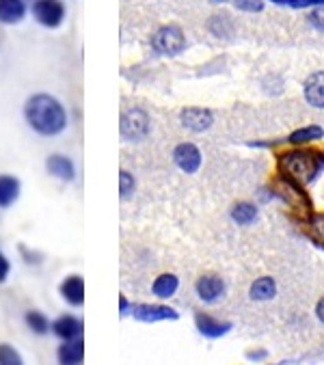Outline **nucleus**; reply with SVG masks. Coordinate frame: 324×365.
<instances>
[{"label":"nucleus","instance_id":"1","mask_svg":"<svg viewBox=\"0 0 324 365\" xmlns=\"http://www.w3.org/2000/svg\"><path fill=\"white\" fill-rule=\"evenodd\" d=\"M24 119L39 136H59L67 128V110L50 93H35L24 104Z\"/></svg>","mask_w":324,"mask_h":365},{"label":"nucleus","instance_id":"2","mask_svg":"<svg viewBox=\"0 0 324 365\" xmlns=\"http://www.w3.org/2000/svg\"><path fill=\"white\" fill-rule=\"evenodd\" d=\"M279 175L307 186L324 169V154L318 150H290L277 158Z\"/></svg>","mask_w":324,"mask_h":365},{"label":"nucleus","instance_id":"3","mask_svg":"<svg viewBox=\"0 0 324 365\" xmlns=\"http://www.w3.org/2000/svg\"><path fill=\"white\" fill-rule=\"evenodd\" d=\"M273 188H275V195L279 199H283V203L296 214V216H309L311 214V199L309 195L303 190L300 184L279 175L275 182H273Z\"/></svg>","mask_w":324,"mask_h":365},{"label":"nucleus","instance_id":"4","mask_svg":"<svg viewBox=\"0 0 324 365\" xmlns=\"http://www.w3.org/2000/svg\"><path fill=\"white\" fill-rule=\"evenodd\" d=\"M151 48L160 56H178L186 50V37L180 26H160L151 37Z\"/></svg>","mask_w":324,"mask_h":365},{"label":"nucleus","instance_id":"5","mask_svg":"<svg viewBox=\"0 0 324 365\" xmlns=\"http://www.w3.org/2000/svg\"><path fill=\"white\" fill-rule=\"evenodd\" d=\"M119 130H121L123 140H130V143L145 140L147 134H149V117H147V113L141 110V108H130V110H126V113L121 115Z\"/></svg>","mask_w":324,"mask_h":365},{"label":"nucleus","instance_id":"6","mask_svg":"<svg viewBox=\"0 0 324 365\" xmlns=\"http://www.w3.org/2000/svg\"><path fill=\"white\" fill-rule=\"evenodd\" d=\"M33 18L46 29H59L65 20L63 0H33Z\"/></svg>","mask_w":324,"mask_h":365},{"label":"nucleus","instance_id":"7","mask_svg":"<svg viewBox=\"0 0 324 365\" xmlns=\"http://www.w3.org/2000/svg\"><path fill=\"white\" fill-rule=\"evenodd\" d=\"M132 318L138 320V322H147V324H153V322H167V320H178L180 314L169 307V305H147V303H138V305H132Z\"/></svg>","mask_w":324,"mask_h":365},{"label":"nucleus","instance_id":"8","mask_svg":"<svg viewBox=\"0 0 324 365\" xmlns=\"http://www.w3.org/2000/svg\"><path fill=\"white\" fill-rule=\"evenodd\" d=\"M195 292H197V297L203 303L214 305V303H218L225 297L227 285H225V281L218 274H201L197 279V283H195Z\"/></svg>","mask_w":324,"mask_h":365},{"label":"nucleus","instance_id":"9","mask_svg":"<svg viewBox=\"0 0 324 365\" xmlns=\"http://www.w3.org/2000/svg\"><path fill=\"white\" fill-rule=\"evenodd\" d=\"M173 163H176V167L180 171L193 175V173H197L201 169L203 158H201V152H199V148L195 143H180L178 148L173 150Z\"/></svg>","mask_w":324,"mask_h":365},{"label":"nucleus","instance_id":"10","mask_svg":"<svg viewBox=\"0 0 324 365\" xmlns=\"http://www.w3.org/2000/svg\"><path fill=\"white\" fill-rule=\"evenodd\" d=\"M59 294L69 307L85 305V279L80 274H69L59 283Z\"/></svg>","mask_w":324,"mask_h":365},{"label":"nucleus","instance_id":"11","mask_svg":"<svg viewBox=\"0 0 324 365\" xmlns=\"http://www.w3.org/2000/svg\"><path fill=\"white\" fill-rule=\"evenodd\" d=\"M180 121L186 130L191 132H206L212 128L214 123V115L208 110V108H197V106H191V108H184L180 113Z\"/></svg>","mask_w":324,"mask_h":365},{"label":"nucleus","instance_id":"12","mask_svg":"<svg viewBox=\"0 0 324 365\" xmlns=\"http://www.w3.org/2000/svg\"><path fill=\"white\" fill-rule=\"evenodd\" d=\"M83 331H85L83 320L76 318V316H71V314L59 316V318L52 322V329H50V333H54V337H59L61 341L83 337Z\"/></svg>","mask_w":324,"mask_h":365},{"label":"nucleus","instance_id":"13","mask_svg":"<svg viewBox=\"0 0 324 365\" xmlns=\"http://www.w3.org/2000/svg\"><path fill=\"white\" fill-rule=\"evenodd\" d=\"M195 327H197V331H199L203 337H208V339H218V337L227 335V333L231 331L233 324H231V322L216 320V318H212V316H208V314L197 312V314H195Z\"/></svg>","mask_w":324,"mask_h":365},{"label":"nucleus","instance_id":"14","mask_svg":"<svg viewBox=\"0 0 324 365\" xmlns=\"http://www.w3.org/2000/svg\"><path fill=\"white\" fill-rule=\"evenodd\" d=\"M46 171L61 180V182H74L76 180V165L69 156H63V154H52L48 156L46 160Z\"/></svg>","mask_w":324,"mask_h":365},{"label":"nucleus","instance_id":"15","mask_svg":"<svg viewBox=\"0 0 324 365\" xmlns=\"http://www.w3.org/2000/svg\"><path fill=\"white\" fill-rule=\"evenodd\" d=\"M56 359H59L61 365H80V363H83L85 361V341H83V337L61 341V346L56 350Z\"/></svg>","mask_w":324,"mask_h":365},{"label":"nucleus","instance_id":"16","mask_svg":"<svg viewBox=\"0 0 324 365\" xmlns=\"http://www.w3.org/2000/svg\"><path fill=\"white\" fill-rule=\"evenodd\" d=\"M26 11V0H0V24H20Z\"/></svg>","mask_w":324,"mask_h":365},{"label":"nucleus","instance_id":"17","mask_svg":"<svg viewBox=\"0 0 324 365\" xmlns=\"http://www.w3.org/2000/svg\"><path fill=\"white\" fill-rule=\"evenodd\" d=\"M178 287H180V279L173 272H162L151 283V294L160 301H165V299L176 297Z\"/></svg>","mask_w":324,"mask_h":365},{"label":"nucleus","instance_id":"18","mask_svg":"<svg viewBox=\"0 0 324 365\" xmlns=\"http://www.w3.org/2000/svg\"><path fill=\"white\" fill-rule=\"evenodd\" d=\"M305 100L313 108H324V71H315L305 81Z\"/></svg>","mask_w":324,"mask_h":365},{"label":"nucleus","instance_id":"19","mask_svg":"<svg viewBox=\"0 0 324 365\" xmlns=\"http://www.w3.org/2000/svg\"><path fill=\"white\" fill-rule=\"evenodd\" d=\"M22 192V184L16 175H0V210L11 207Z\"/></svg>","mask_w":324,"mask_h":365},{"label":"nucleus","instance_id":"20","mask_svg":"<svg viewBox=\"0 0 324 365\" xmlns=\"http://www.w3.org/2000/svg\"><path fill=\"white\" fill-rule=\"evenodd\" d=\"M249 294L253 301H270L277 294V283L273 277H260L251 283Z\"/></svg>","mask_w":324,"mask_h":365},{"label":"nucleus","instance_id":"21","mask_svg":"<svg viewBox=\"0 0 324 365\" xmlns=\"http://www.w3.org/2000/svg\"><path fill=\"white\" fill-rule=\"evenodd\" d=\"M231 221L236 223V225H251V223H255L258 221V207L253 205V203H249V201H240V203H236L233 207H231Z\"/></svg>","mask_w":324,"mask_h":365},{"label":"nucleus","instance_id":"22","mask_svg":"<svg viewBox=\"0 0 324 365\" xmlns=\"http://www.w3.org/2000/svg\"><path fill=\"white\" fill-rule=\"evenodd\" d=\"M305 234L318 245L324 247V212H311L305 221Z\"/></svg>","mask_w":324,"mask_h":365},{"label":"nucleus","instance_id":"23","mask_svg":"<svg viewBox=\"0 0 324 365\" xmlns=\"http://www.w3.org/2000/svg\"><path fill=\"white\" fill-rule=\"evenodd\" d=\"M24 322H26V327L31 329V333H35V335H48L50 329H52V322H50L48 316H46L44 312H39V309H29V312L24 314Z\"/></svg>","mask_w":324,"mask_h":365},{"label":"nucleus","instance_id":"24","mask_svg":"<svg viewBox=\"0 0 324 365\" xmlns=\"http://www.w3.org/2000/svg\"><path fill=\"white\" fill-rule=\"evenodd\" d=\"M324 136V130L320 128V125H307V128H298V130H294L292 134H290V143L292 145H307V143H311V140H318V138H322Z\"/></svg>","mask_w":324,"mask_h":365},{"label":"nucleus","instance_id":"25","mask_svg":"<svg viewBox=\"0 0 324 365\" xmlns=\"http://www.w3.org/2000/svg\"><path fill=\"white\" fill-rule=\"evenodd\" d=\"M22 354L11 344H0V365H22Z\"/></svg>","mask_w":324,"mask_h":365},{"label":"nucleus","instance_id":"26","mask_svg":"<svg viewBox=\"0 0 324 365\" xmlns=\"http://www.w3.org/2000/svg\"><path fill=\"white\" fill-rule=\"evenodd\" d=\"M134 188H136V182H134V175L130 171H119V197L121 199H130L134 195Z\"/></svg>","mask_w":324,"mask_h":365},{"label":"nucleus","instance_id":"27","mask_svg":"<svg viewBox=\"0 0 324 365\" xmlns=\"http://www.w3.org/2000/svg\"><path fill=\"white\" fill-rule=\"evenodd\" d=\"M270 3L279 7H290V9H313L324 5V0H270Z\"/></svg>","mask_w":324,"mask_h":365},{"label":"nucleus","instance_id":"28","mask_svg":"<svg viewBox=\"0 0 324 365\" xmlns=\"http://www.w3.org/2000/svg\"><path fill=\"white\" fill-rule=\"evenodd\" d=\"M233 7L238 11H247V14H260L264 9V0H233Z\"/></svg>","mask_w":324,"mask_h":365},{"label":"nucleus","instance_id":"29","mask_svg":"<svg viewBox=\"0 0 324 365\" xmlns=\"http://www.w3.org/2000/svg\"><path fill=\"white\" fill-rule=\"evenodd\" d=\"M309 24H311L313 29H318V31L324 33V5L313 7V11L309 14Z\"/></svg>","mask_w":324,"mask_h":365},{"label":"nucleus","instance_id":"30","mask_svg":"<svg viewBox=\"0 0 324 365\" xmlns=\"http://www.w3.org/2000/svg\"><path fill=\"white\" fill-rule=\"evenodd\" d=\"M9 274H11V262L3 251H0V283H5L9 279Z\"/></svg>","mask_w":324,"mask_h":365},{"label":"nucleus","instance_id":"31","mask_svg":"<svg viewBox=\"0 0 324 365\" xmlns=\"http://www.w3.org/2000/svg\"><path fill=\"white\" fill-rule=\"evenodd\" d=\"M132 305H134V303H130V301L126 299V294H119V316H121V318H126V316L132 312Z\"/></svg>","mask_w":324,"mask_h":365},{"label":"nucleus","instance_id":"32","mask_svg":"<svg viewBox=\"0 0 324 365\" xmlns=\"http://www.w3.org/2000/svg\"><path fill=\"white\" fill-rule=\"evenodd\" d=\"M315 316H318V320L324 324V297L318 301V305H315Z\"/></svg>","mask_w":324,"mask_h":365},{"label":"nucleus","instance_id":"33","mask_svg":"<svg viewBox=\"0 0 324 365\" xmlns=\"http://www.w3.org/2000/svg\"><path fill=\"white\" fill-rule=\"evenodd\" d=\"M247 359H251V361H262V359H266V350H258V352H247Z\"/></svg>","mask_w":324,"mask_h":365},{"label":"nucleus","instance_id":"34","mask_svg":"<svg viewBox=\"0 0 324 365\" xmlns=\"http://www.w3.org/2000/svg\"><path fill=\"white\" fill-rule=\"evenodd\" d=\"M212 3H225V0H212Z\"/></svg>","mask_w":324,"mask_h":365}]
</instances>
